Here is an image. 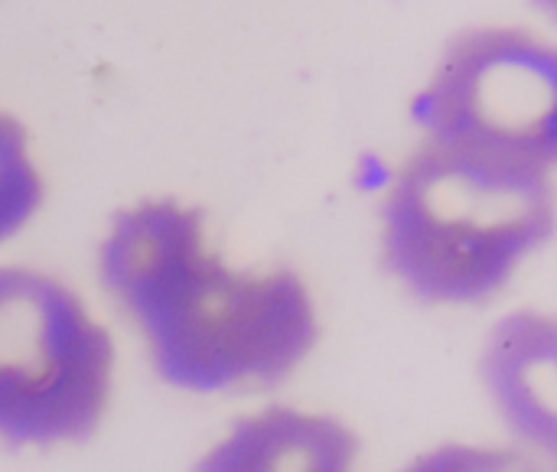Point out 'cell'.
Returning a JSON list of instances; mask_svg holds the SVG:
<instances>
[{
    "instance_id": "1",
    "label": "cell",
    "mask_w": 557,
    "mask_h": 472,
    "mask_svg": "<svg viewBox=\"0 0 557 472\" xmlns=\"http://www.w3.org/2000/svg\"><path fill=\"white\" fill-rule=\"evenodd\" d=\"M98 277L176 392L228 395L290 378L320 343L313 290L294 268H238L206 212L150 196L114 212Z\"/></svg>"
},
{
    "instance_id": "2",
    "label": "cell",
    "mask_w": 557,
    "mask_h": 472,
    "mask_svg": "<svg viewBox=\"0 0 557 472\" xmlns=\"http://www.w3.org/2000/svg\"><path fill=\"white\" fill-rule=\"evenodd\" d=\"M555 173L421 140L379 206L385 271L428 307H480L552 241Z\"/></svg>"
},
{
    "instance_id": "3",
    "label": "cell",
    "mask_w": 557,
    "mask_h": 472,
    "mask_svg": "<svg viewBox=\"0 0 557 472\" xmlns=\"http://www.w3.org/2000/svg\"><path fill=\"white\" fill-rule=\"evenodd\" d=\"M114 375L108 326L65 281L0 268V447L85 444L108 418Z\"/></svg>"
},
{
    "instance_id": "4",
    "label": "cell",
    "mask_w": 557,
    "mask_h": 472,
    "mask_svg": "<svg viewBox=\"0 0 557 472\" xmlns=\"http://www.w3.org/2000/svg\"><path fill=\"white\" fill-rule=\"evenodd\" d=\"M421 140L555 173L557 55L519 26L457 33L411 101Z\"/></svg>"
},
{
    "instance_id": "5",
    "label": "cell",
    "mask_w": 557,
    "mask_h": 472,
    "mask_svg": "<svg viewBox=\"0 0 557 472\" xmlns=\"http://www.w3.org/2000/svg\"><path fill=\"white\" fill-rule=\"evenodd\" d=\"M480 382L519 447L548 460L557 440V326L542 310H512L486 336Z\"/></svg>"
},
{
    "instance_id": "6",
    "label": "cell",
    "mask_w": 557,
    "mask_h": 472,
    "mask_svg": "<svg viewBox=\"0 0 557 472\" xmlns=\"http://www.w3.org/2000/svg\"><path fill=\"white\" fill-rule=\"evenodd\" d=\"M193 472H359V440L339 418L268 405L235 421Z\"/></svg>"
},
{
    "instance_id": "7",
    "label": "cell",
    "mask_w": 557,
    "mask_h": 472,
    "mask_svg": "<svg viewBox=\"0 0 557 472\" xmlns=\"http://www.w3.org/2000/svg\"><path fill=\"white\" fill-rule=\"evenodd\" d=\"M46 179L26 124L0 108V245L13 241L42 209Z\"/></svg>"
},
{
    "instance_id": "8",
    "label": "cell",
    "mask_w": 557,
    "mask_h": 472,
    "mask_svg": "<svg viewBox=\"0 0 557 472\" xmlns=\"http://www.w3.org/2000/svg\"><path fill=\"white\" fill-rule=\"evenodd\" d=\"M398 472H548L545 460L525 447L496 444H441L418 454Z\"/></svg>"
}]
</instances>
